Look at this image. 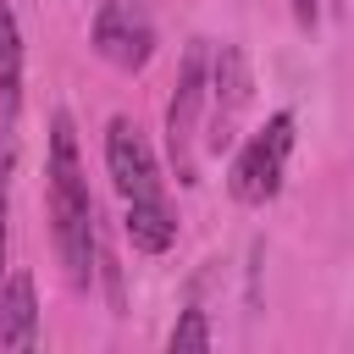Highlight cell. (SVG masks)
<instances>
[{
    "label": "cell",
    "instance_id": "6da1fadb",
    "mask_svg": "<svg viewBox=\"0 0 354 354\" xmlns=\"http://www.w3.org/2000/svg\"><path fill=\"white\" fill-rule=\"evenodd\" d=\"M44 210H50V238L55 260L72 288L94 282V254H100V227H94V194L83 177L77 155V127L66 111L50 116V155H44Z\"/></svg>",
    "mask_w": 354,
    "mask_h": 354
},
{
    "label": "cell",
    "instance_id": "7a4b0ae2",
    "mask_svg": "<svg viewBox=\"0 0 354 354\" xmlns=\"http://www.w3.org/2000/svg\"><path fill=\"white\" fill-rule=\"evenodd\" d=\"M288 155H293V111H271L266 127H254L238 155H232V171H227V194L249 210L271 205L282 194V177H288Z\"/></svg>",
    "mask_w": 354,
    "mask_h": 354
},
{
    "label": "cell",
    "instance_id": "3957f363",
    "mask_svg": "<svg viewBox=\"0 0 354 354\" xmlns=\"http://www.w3.org/2000/svg\"><path fill=\"white\" fill-rule=\"evenodd\" d=\"M205 77H210V50H205V44H188V55H183V66H177V83H171V100H166V155H171V171H177L183 188L199 183Z\"/></svg>",
    "mask_w": 354,
    "mask_h": 354
},
{
    "label": "cell",
    "instance_id": "277c9868",
    "mask_svg": "<svg viewBox=\"0 0 354 354\" xmlns=\"http://www.w3.org/2000/svg\"><path fill=\"white\" fill-rule=\"evenodd\" d=\"M105 171L122 194V205H160L171 199L166 194V177H160V160L144 138V127L133 116H111L105 122Z\"/></svg>",
    "mask_w": 354,
    "mask_h": 354
},
{
    "label": "cell",
    "instance_id": "5b68a950",
    "mask_svg": "<svg viewBox=\"0 0 354 354\" xmlns=\"http://www.w3.org/2000/svg\"><path fill=\"white\" fill-rule=\"evenodd\" d=\"M88 44L105 66L116 72H144L155 61V22L144 11V0H100L94 22H88Z\"/></svg>",
    "mask_w": 354,
    "mask_h": 354
},
{
    "label": "cell",
    "instance_id": "8992f818",
    "mask_svg": "<svg viewBox=\"0 0 354 354\" xmlns=\"http://www.w3.org/2000/svg\"><path fill=\"white\" fill-rule=\"evenodd\" d=\"M205 105H216V111H210L205 149H210V155H221V149L232 144V127H238L243 105H249V61H243V50H238V44H221V55H210Z\"/></svg>",
    "mask_w": 354,
    "mask_h": 354
},
{
    "label": "cell",
    "instance_id": "52a82bcc",
    "mask_svg": "<svg viewBox=\"0 0 354 354\" xmlns=\"http://www.w3.org/2000/svg\"><path fill=\"white\" fill-rule=\"evenodd\" d=\"M39 343V299H33V277L11 271L0 282V348H33Z\"/></svg>",
    "mask_w": 354,
    "mask_h": 354
},
{
    "label": "cell",
    "instance_id": "ba28073f",
    "mask_svg": "<svg viewBox=\"0 0 354 354\" xmlns=\"http://www.w3.org/2000/svg\"><path fill=\"white\" fill-rule=\"evenodd\" d=\"M122 232H127V243L138 254H166L177 243V210H171V199H160V205H122Z\"/></svg>",
    "mask_w": 354,
    "mask_h": 354
},
{
    "label": "cell",
    "instance_id": "9c48e42d",
    "mask_svg": "<svg viewBox=\"0 0 354 354\" xmlns=\"http://www.w3.org/2000/svg\"><path fill=\"white\" fill-rule=\"evenodd\" d=\"M22 105V28L17 11L0 0V122H11Z\"/></svg>",
    "mask_w": 354,
    "mask_h": 354
},
{
    "label": "cell",
    "instance_id": "30bf717a",
    "mask_svg": "<svg viewBox=\"0 0 354 354\" xmlns=\"http://www.w3.org/2000/svg\"><path fill=\"white\" fill-rule=\"evenodd\" d=\"M166 348H171V354H177V348H210V321H205L199 304H188V310L177 315V326L166 332Z\"/></svg>",
    "mask_w": 354,
    "mask_h": 354
},
{
    "label": "cell",
    "instance_id": "8fae6325",
    "mask_svg": "<svg viewBox=\"0 0 354 354\" xmlns=\"http://www.w3.org/2000/svg\"><path fill=\"white\" fill-rule=\"evenodd\" d=\"M6 216H11V122L0 127V282H6Z\"/></svg>",
    "mask_w": 354,
    "mask_h": 354
},
{
    "label": "cell",
    "instance_id": "7c38bea8",
    "mask_svg": "<svg viewBox=\"0 0 354 354\" xmlns=\"http://www.w3.org/2000/svg\"><path fill=\"white\" fill-rule=\"evenodd\" d=\"M288 6H293L299 28H315V17H321V0H288Z\"/></svg>",
    "mask_w": 354,
    "mask_h": 354
}]
</instances>
